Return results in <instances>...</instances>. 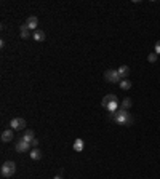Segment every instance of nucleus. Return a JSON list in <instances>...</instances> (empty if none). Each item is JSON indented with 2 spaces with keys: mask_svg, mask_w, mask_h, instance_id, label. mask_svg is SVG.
Instances as JSON below:
<instances>
[{
  "mask_svg": "<svg viewBox=\"0 0 160 179\" xmlns=\"http://www.w3.org/2000/svg\"><path fill=\"white\" fill-rule=\"evenodd\" d=\"M110 118L119 125H131L133 123V115L128 114L125 109H120V110L114 112V114H110Z\"/></svg>",
  "mask_w": 160,
  "mask_h": 179,
  "instance_id": "obj_1",
  "label": "nucleus"
},
{
  "mask_svg": "<svg viewBox=\"0 0 160 179\" xmlns=\"http://www.w3.org/2000/svg\"><path fill=\"white\" fill-rule=\"evenodd\" d=\"M154 53L160 54V40H157V43H155V46H154Z\"/></svg>",
  "mask_w": 160,
  "mask_h": 179,
  "instance_id": "obj_18",
  "label": "nucleus"
},
{
  "mask_svg": "<svg viewBox=\"0 0 160 179\" xmlns=\"http://www.w3.org/2000/svg\"><path fill=\"white\" fill-rule=\"evenodd\" d=\"M10 126H11L13 130H16V131H21L23 128H26V120L21 118V117H16V118H13V120L10 121Z\"/></svg>",
  "mask_w": 160,
  "mask_h": 179,
  "instance_id": "obj_5",
  "label": "nucleus"
},
{
  "mask_svg": "<svg viewBox=\"0 0 160 179\" xmlns=\"http://www.w3.org/2000/svg\"><path fill=\"white\" fill-rule=\"evenodd\" d=\"M31 158H32V160H40V158H42V150H39L37 147L32 149V150H31Z\"/></svg>",
  "mask_w": 160,
  "mask_h": 179,
  "instance_id": "obj_14",
  "label": "nucleus"
},
{
  "mask_svg": "<svg viewBox=\"0 0 160 179\" xmlns=\"http://www.w3.org/2000/svg\"><path fill=\"white\" fill-rule=\"evenodd\" d=\"M120 88H122V90H130V88H131V82H130L128 79L122 80V82H120Z\"/></svg>",
  "mask_w": 160,
  "mask_h": 179,
  "instance_id": "obj_16",
  "label": "nucleus"
},
{
  "mask_svg": "<svg viewBox=\"0 0 160 179\" xmlns=\"http://www.w3.org/2000/svg\"><path fill=\"white\" fill-rule=\"evenodd\" d=\"M19 35H21V39H29V37H31V29L26 24H23L19 27Z\"/></svg>",
  "mask_w": 160,
  "mask_h": 179,
  "instance_id": "obj_12",
  "label": "nucleus"
},
{
  "mask_svg": "<svg viewBox=\"0 0 160 179\" xmlns=\"http://www.w3.org/2000/svg\"><path fill=\"white\" fill-rule=\"evenodd\" d=\"M117 72H119V75H120V79L125 80L128 75H130V67H128V66H125V64H122L120 67L117 69Z\"/></svg>",
  "mask_w": 160,
  "mask_h": 179,
  "instance_id": "obj_8",
  "label": "nucleus"
},
{
  "mask_svg": "<svg viewBox=\"0 0 160 179\" xmlns=\"http://www.w3.org/2000/svg\"><path fill=\"white\" fill-rule=\"evenodd\" d=\"M157 59H158V54H157V53H154V51L149 53V56H147V61H149V62L154 64V62H157Z\"/></svg>",
  "mask_w": 160,
  "mask_h": 179,
  "instance_id": "obj_17",
  "label": "nucleus"
},
{
  "mask_svg": "<svg viewBox=\"0 0 160 179\" xmlns=\"http://www.w3.org/2000/svg\"><path fill=\"white\" fill-rule=\"evenodd\" d=\"M10 141H13V131L8 128L2 133V143H10Z\"/></svg>",
  "mask_w": 160,
  "mask_h": 179,
  "instance_id": "obj_11",
  "label": "nucleus"
},
{
  "mask_svg": "<svg viewBox=\"0 0 160 179\" xmlns=\"http://www.w3.org/2000/svg\"><path fill=\"white\" fill-rule=\"evenodd\" d=\"M32 39H34L35 42H43V40L46 39V35H45V32H43V31L37 29V31H34V34H32Z\"/></svg>",
  "mask_w": 160,
  "mask_h": 179,
  "instance_id": "obj_9",
  "label": "nucleus"
},
{
  "mask_svg": "<svg viewBox=\"0 0 160 179\" xmlns=\"http://www.w3.org/2000/svg\"><path fill=\"white\" fill-rule=\"evenodd\" d=\"M101 106L106 107L110 114H114L117 112V107H119V102H117V96L115 95H106L101 101Z\"/></svg>",
  "mask_w": 160,
  "mask_h": 179,
  "instance_id": "obj_2",
  "label": "nucleus"
},
{
  "mask_svg": "<svg viewBox=\"0 0 160 179\" xmlns=\"http://www.w3.org/2000/svg\"><path fill=\"white\" fill-rule=\"evenodd\" d=\"M31 146H34V149H35V147H37V146H39V141H37V139H34V143H32V144H31Z\"/></svg>",
  "mask_w": 160,
  "mask_h": 179,
  "instance_id": "obj_19",
  "label": "nucleus"
},
{
  "mask_svg": "<svg viewBox=\"0 0 160 179\" xmlns=\"http://www.w3.org/2000/svg\"><path fill=\"white\" fill-rule=\"evenodd\" d=\"M23 139L26 141V143L32 144V143H34V139H35L34 131H32V130H26V131H24V134H23Z\"/></svg>",
  "mask_w": 160,
  "mask_h": 179,
  "instance_id": "obj_10",
  "label": "nucleus"
},
{
  "mask_svg": "<svg viewBox=\"0 0 160 179\" xmlns=\"http://www.w3.org/2000/svg\"><path fill=\"white\" fill-rule=\"evenodd\" d=\"M0 173H2L3 177H11L16 173V163L11 162V160H8V162H5L0 166Z\"/></svg>",
  "mask_w": 160,
  "mask_h": 179,
  "instance_id": "obj_3",
  "label": "nucleus"
},
{
  "mask_svg": "<svg viewBox=\"0 0 160 179\" xmlns=\"http://www.w3.org/2000/svg\"><path fill=\"white\" fill-rule=\"evenodd\" d=\"M131 106H133V101H131L130 98H125L123 101H122V109H125V110H127V109H130Z\"/></svg>",
  "mask_w": 160,
  "mask_h": 179,
  "instance_id": "obj_15",
  "label": "nucleus"
},
{
  "mask_svg": "<svg viewBox=\"0 0 160 179\" xmlns=\"http://www.w3.org/2000/svg\"><path fill=\"white\" fill-rule=\"evenodd\" d=\"M53 179H63V177H61V176H54Z\"/></svg>",
  "mask_w": 160,
  "mask_h": 179,
  "instance_id": "obj_20",
  "label": "nucleus"
},
{
  "mask_svg": "<svg viewBox=\"0 0 160 179\" xmlns=\"http://www.w3.org/2000/svg\"><path fill=\"white\" fill-rule=\"evenodd\" d=\"M74 150H75V152H82V150H83V139L77 138L74 141Z\"/></svg>",
  "mask_w": 160,
  "mask_h": 179,
  "instance_id": "obj_13",
  "label": "nucleus"
},
{
  "mask_svg": "<svg viewBox=\"0 0 160 179\" xmlns=\"http://www.w3.org/2000/svg\"><path fill=\"white\" fill-rule=\"evenodd\" d=\"M15 149H16V152H19V154H23V152H27V150L31 149V144L29 143H26V141L21 138L19 141L16 143V146H15Z\"/></svg>",
  "mask_w": 160,
  "mask_h": 179,
  "instance_id": "obj_6",
  "label": "nucleus"
},
{
  "mask_svg": "<svg viewBox=\"0 0 160 179\" xmlns=\"http://www.w3.org/2000/svg\"><path fill=\"white\" fill-rule=\"evenodd\" d=\"M26 26L29 27L31 31H37V26H39V19H37L35 16H29L26 21Z\"/></svg>",
  "mask_w": 160,
  "mask_h": 179,
  "instance_id": "obj_7",
  "label": "nucleus"
},
{
  "mask_svg": "<svg viewBox=\"0 0 160 179\" xmlns=\"http://www.w3.org/2000/svg\"><path fill=\"white\" fill-rule=\"evenodd\" d=\"M104 79H106V82H109V83H120V82H122L117 69H109V70H106V72H104Z\"/></svg>",
  "mask_w": 160,
  "mask_h": 179,
  "instance_id": "obj_4",
  "label": "nucleus"
}]
</instances>
